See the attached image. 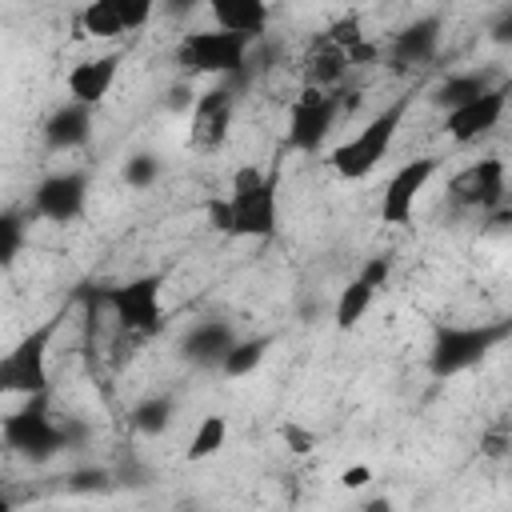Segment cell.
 <instances>
[{
    "label": "cell",
    "instance_id": "obj_1",
    "mask_svg": "<svg viewBox=\"0 0 512 512\" xmlns=\"http://www.w3.org/2000/svg\"><path fill=\"white\" fill-rule=\"evenodd\" d=\"M280 164L260 168V164H240L232 172V188L228 196H212L208 200V224L224 236H244V240H268L276 236V220H280Z\"/></svg>",
    "mask_w": 512,
    "mask_h": 512
},
{
    "label": "cell",
    "instance_id": "obj_2",
    "mask_svg": "<svg viewBox=\"0 0 512 512\" xmlns=\"http://www.w3.org/2000/svg\"><path fill=\"white\" fill-rule=\"evenodd\" d=\"M412 96H416V92H400V96L388 100L356 136H348L344 144L332 148L328 164H332V172H336L340 180H364V176H372V172L388 160V152H392V144H396V132H400V124H404V112H408Z\"/></svg>",
    "mask_w": 512,
    "mask_h": 512
},
{
    "label": "cell",
    "instance_id": "obj_3",
    "mask_svg": "<svg viewBox=\"0 0 512 512\" xmlns=\"http://www.w3.org/2000/svg\"><path fill=\"white\" fill-rule=\"evenodd\" d=\"M512 336L508 320H484V324H436L428 344V372L436 380H452L468 368H476L488 352H496Z\"/></svg>",
    "mask_w": 512,
    "mask_h": 512
},
{
    "label": "cell",
    "instance_id": "obj_4",
    "mask_svg": "<svg viewBox=\"0 0 512 512\" xmlns=\"http://www.w3.org/2000/svg\"><path fill=\"white\" fill-rule=\"evenodd\" d=\"M92 296H96V304H104L116 316V324L124 332H132L140 340L164 332V276L160 272L132 276V280L112 284V288H100Z\"/></svg>",
    "mask_w": 512,
    "mask_h": 512
},
{
    "label": "cell",
    "instance_id": "obj_5",
    "mask_svg": "<svg viewBox=\"0 0 512 512\" xmlns=\"http://www.w3.org/2000/svg\"><path fill=\"white\" fill-rule=\"evenodd\" d=\"M0 436H4V444H8L16 456H24V460H32V464H44V460H52L56 452L68 448V444H64V424L52 416L48 392L24 396L20 408H12V412L0 420Z\"/></svg>",
    "mask_w": 512,
    "mask_h": 512
},
{
    "label": "cell",
    "instance_id": "obj_6",
    "mask_svg": "<svg viewBox=\"0 0 512 512\" xmlns=\"http://www.w3.org/2000/svg\"><path fill=\"white\" fill-rule=\"evenodd\" d=\"M60 312L48 316L44 324H36L32 332H24L4 356H0V396H40L48 392V348L52 336L60 328Z\"/></svg>",
    "mask_w": 512,
    "mask_h": 512
},
{
    "label": "cell",
    "instance_id": "obj_7",
    "mask_svg": "<svg viewBox=\"0 0 512 512\" xmlns=\"http://www.w3.org/2000/svg\"><path fill=\"white\" fill-rule=\"evenodd\" d=\"M248 36H232L220 28H200V32H184L176 44V64L188 76H236L244 80V64H248Z\"/></svg>",
    "mask_w": 512,
    "mask_h": 512
},
{
    "label": "cell",
    "instance_id": "obj_8",
    "mask_svg": "<svg viewBox=\"0 0 512 512\" xmlns=\"http://www.w3.org/2000/svg\"><path fill=\"white\" fill-rule=\"evenodd\" d=\"M448 192H452V204L472 208L488 220L508 216V168L500 156H484V160L468 164L464 172H456Z\"/></svg>",
    "mask_w": 512,
    "mask_h": 512
},
{
    "label": "cell",
    "instance_id": "obj_9",
    "mask_svg": "<svg viewBox=\"0 0 512 512\" xmlns=\"http://www.w3.org/2000/svg\"><path fill=\"white\" fill-rule=\"evenodd\" d=\"M336 116H340V88L336 92L300 88V96L288 108L284 148H292V152H320V144L336 128Z\"/></svg>",
    "mask_w": 512,
    "mask_h": 512
},
{
    "label": "cell",
    "instance_id": "obj_10",
    "mask_svg": "<svg viewBox=\"0 0 512 512\" xmlns=\"http://www.w3.org/2000/svg\"><path fill=\"white\" fill-rule=\"evenodd\" d=\"M440 172V156H416V160H404L388 184H384V196H380V220L392 224V228H408L412 216H416V200L420 192L428 188V180Z\"/></svg>",
    "mask_w": 512,
    "mask_h": 512
},
{
    "label": "cell",
    "instance_id": "obj_11",
    "mask_svg": "<svg viewBox=\"0 0 512 512\" xmlns=\"http://www.w3.org/2000/svg\"><path fill=\"white\" fill-rule=\"evenodd\" d=\"M232 116H236V92H232V84H216V88L200 92L192 100V116H188V144L196 152L224 148V140L232 132Z\"/></svg>",
    "mask_w": 512,
    "mask_h": 512
},
{
    "label": "cell",
    "instance_id": "obj_12",
    "mask_svg": "<svg viewBox=\"0 0 512 512\" xmlns=\"http://www.w3.org/2000/svg\"><path fill=\"white\" fill-rule=\"evenodd\" d=\"M88 204V172H52L32 192V212L52 224H68Z\"/></svg>",
    "mask_w": 512,
    "mask_h": 512
},
{
    "label": "cell",
    "instance_id": "obj_13",
    "mask_svg": "<svg viewBox=\"0 0 512 512\" xmlns=\"http://www.w3.org/2000/svg\"><path fill=\"white\" fill-rule=\"evenodd\" d=\"M508 92H512V84H508V80H500L496 88H488V92H484V96H476L472 104L452 108V112L444 116L448 136H452L456 144H472V140L488 136V132L500 124L504 108H508Z\"/></svg>",
    "mask_w": 512,
    "mask_h": 512
},
{
    "label": "cell",
    "instance_id": "obj_14",
    "mask_svg": "<svg viewBox=\"0 0 512 512\" xmlns=\"http://www.w3.org/2000/svg\"><path fill=\"white\" fill-rule=\"evenodd\" d=\"M120 76V52H104V56H88L80 64H72V72L64 76V88H68V100L72 104H84V108H96L112 84Z\"/></svg>",
    "mask_w": 512,
    "mask_h": 512
},
{
    "label": "cell",
    "instance_id": "obj_15",
    "mask_svg": "<svg viewBox=\"0 0 512 512\" xmlns=\"http://www.w3.org/2000/svg\"><path fill=\"white\" fill-rule=\"evenodd\" d=\"M236 340H240L236 328H232L228 320L212 316V320H200V324H192V328L184 332L180 352H184V360H192L196 368H220V360L228 356V348H232Z\"/></svg>",
    "mask_w": 512,
    "mask_h": 512
},
{
    "label": "cell",
    "instance_id": "obj_16",
    "mask_svg": "<svg viewBox=\"0 0 512 512\" xmlns=\"http://www.w3.org/2000/svg\"><path fill=\"white\" fill-rule=\"evenodd\" d=\"M436 48H440V16H424L392 36L388 56H392V68H416V64H428Z\"/></svg>",
    "mask_w": 512,
    "mask_h": 512
},
{
    "label": "cell",
    "instance_id": "obj_17",
    "mask_svg": "<svg viewBox=\"0 0 512 512\" xmlns=\"http://www.w3.org/2000/svg\"><path fill=\"white\" fill-rule=\"evenodd\" d=\"M88 136H92V108H84V104L64 100V104L52 108V116L44 120V144H48L52 152L84 148Z\"/></svg>",
    "mask_w": 512,
    "mask_h": 512
},
{
    "label": "cell",
    "instance_id": "obj_18",
    "mask_svg": "<svg viewBox=\"0 0 512 512\" xmlns=\"http://www.w3.org/2000/svg\"><path fill=\"white\" fill-rule=\"evenodd\" d=\"M212 20L220 32H232V36H248L256 40L268 20H272V8L264 0H212Z\"/></svg>",
    "mask_w": 512,
    "mask_h": 512
},
{
    "label": "cell",
    "instance_id": "obj_19",
    "mask_svg": "<svg viewBox=\"0 0 512 512\" xmlns=\"http://www.w3.org/2000/svg\"><path fill=\"white\" fill-rule=\"evenodd\" d=\"M504 80V76H500ZM492 72H484V68H468V72H452V76H444L436 88H432V104L436 108H444V112H452V108H464V104H472L476 96H484L488 88H496L500 84Z\"/></svg>",
    "mask_w": 512,
    "mask_h": 512
},
{
    "label": "cell",
    "instance_id": "obj_20",
    "mask_svg": "<svg viewBox=\"0 0 512 512\" xmlns=\"http://www.w3.org/2000/svg\"><path fill=\"white\" fill-rule=\"evenodd\" d=\"M348 72V56L328 40L320 36L312 44V52L304 56V88H320V92H336V84L344 80Z\"/></svg>",
    "mask_w": 512,
    "mask_h": 512
},
{
    "label": "cell",
    "instance_id": "obj_21",
    "mask_svg": "<svg viewBox=\"0 0 512 512\" xmlns=\"http://www.w3.org/2000/svg\"><path fill=\"white\" fill-rule=\"evenodd\" d=\"M268 348H272V336H240L232 348H228V356L220 360V372L228 376V380H240V376H252L260 364H264V356H268Z\"/></svg>",
    "mask_w": 512,
    "mask_h": 512
},
{
    "label": "cell",
    "instance_id": "obj_22",
    "mask_svg": "<svg viewBox=\"0 0 512 512\" xmlns=\"http://www.w3.org/2000/svg\"><path fill=\"white\" fill-rule=\"evenodd\" d=\"M80 32L92 36V40H116V36H124L116 0H92V4H84L80 8Z\"/></svg>",
    "mask_w": 512,
    "mask_h": 512
},
{
    "label": "cell",
    "instance_id": "obj_23",
    "mask_svg": "<svg viewBox=\"0 0 512 512\" xmlns=\"http://www.w3.org/2000/svg\"><path fill=\"white\" fill-rule=\"evenodd\" d=\"M224 440H228V420H224L220 412H208V416L192 428L184 456H188V460H208V456H216V452L224 448Z\"/></svg>",
    "mask_w": 512,
    "mask_h": 512
},
{
    "label": "cell",
    "instance_id": "obj_24",
    "mask_svg": "<svg viewBox=\"0 0 512 512\" xmlns=\"http://www.w3.org/2000/svg\"><path fill=\"white\" fill-rule=\"evenodd\" d=\"M172 412H176V404H172V396L168 392H156V396H144L136 408H132V428L136 432H144V436H160L168 424H172Z\"/></svg>",
    "mask_w": 512,
    "mask_h": 512
},
{
    "label": "cell",
    "instance_id": "obj_25",
    "mask_svg": "<svg viewBox=\"0 0 512 512\" xmlns=\"http://www.w3.org/2000/svg\"><path fill=\"white\" fill-rule=\"evenodd\" d=\"M372 296H376V292H372L364 280H352V284H344V292L336 296V312H332L336 328H340V332L356 328V324L364 320V312L372 308Z\"/></svg>",
    "mask_w": 512,
    "mask_h": 512
},
{
    "label": "cell",
    "instance_id": "obj_26",
    "mask_svg": "<svg viewBox=\"0 0 512 512\" xmlns=\"http://www.w3.org/2000/svg\"><path fill=\"white\" fill-rule=\"evenodd\" d=\"M124 184L128 188H136V192H144V188H152L156 180H160V156L156 152H132L128 160H124Z\"/></svg>",
    "mask_w": 512,
    "mask_h": 512
},
{
    "label": "cell",
    "instance_id": "obj_27",
    "mask_svg": "<svg viewBox=\"0 0 512 512\" xmlns=\"http://www.w3.org/2000/svg\"><path fill=\"white\" fill-rule=\"evenodd\" d=\"M24 248V216L12 208H0V268H8Z\"/></svg>",
    "mask_w": 512,
    "mask_h": 512
},
{
    "label": "cell",
    "instance_id": "obj_28",
    "mask_svg": "<svg viewBox=\"0 0 512 512\" xmlns=\"http://www.w3.org/2000/svg\"><path fill=\"white\" fill-rule=\"evenodd\" d=\"M116 12H120V24H124V32H136V28H144L148 20H152V4L148 0H116Z\"/></svg>",
    "mask_w": 512,
    "mask_h": 512
},
{
    "label": "cell",
    "instance_id": "obj_29",
    "mask_svg": "<svg viewBox=\"0 0 512 512\" xmlns=\"http://www.w3.org/2000/svg\"><path fill=\"white\" fill-rule=\"evenodd\" d=\"M388 276H392V256H372V260H364V268H360V276L356 280H364L372 292H380L384 284H388Z\"/></svg>",
    "mask_w": 512,
    "mask_h": 512
},
{
    "label": "cell",
    "instance_id": "obj_30",
    "mask_svg": "<svg viewBox=\"0 0 512 512\" xmlns=\"http://www.w3.org/2000/svg\"><path fill=\"white\" fill-rule=\"evenodd\" d=\"M108 484H112V476L104 468H80V472L68 476V488L72 492H104Z\"/></svg>",
    "mask_w": 512,
    "mask_h": 512
},
{
    "label": "cell",
    "instance_id": "obj_31",
    "mask_svg": "<svg viewBox=\"0 0 512 512\" xmlns=\"http://www.w3.org/2000/svg\"><path fill=\"white\" fill-rule=\"evenodd\" d=\"M280 436H284V444H288L296 456H304V452H312V448H316V436H312L308 428H300V424H284V428H280Z\"/></svg>",
    "mask_w": 512,
    "mask_h": 512
},
{
    "label": "cell",
    "instance_id": "obj_32",
    "mask_svg": "<svg viewBox=\"0 0 512 512\" xmlns=\"http://www.w3.org/2000/svg\"><path fill=\"white\" fill-rule=\"evenodd\" d=\"M368 480H372V468H368V464H352V468L340 472V484H344L348 492H352V488H364Z\"/></svg>",
    "mask_w": 512,
    "mask_h": 512
},
{
    "label": "cell",
    "instance_id": "obj_33",
    "mask_svg": "<svg viewBox=\"0 0 512 512\" xmlns=\"http://www.w3.org/2000/svg\"><path fill=\"white\" fill-rule=\"evenodd\" d=\"M356 512H396V504H392L388 496H372V500H364Z\"/></svg>",
    "mask_w": 512,
    "mask_h": 512
},
{
    "label": "cell",
    "instance_id": "obj_34",
    "mask_svg": "<svg viewBox=\"0 0 512 512\" xmlns=\"http://www.w3.org/2000/svg\"><path fill=\"white\" fill-rule=\"evenodd\" d=\"M0 512H12V504H8V500H4V496H0Z\"/></svg>",
    "mask_w": 512,
    "mask_h": 512
}]
</instances>
